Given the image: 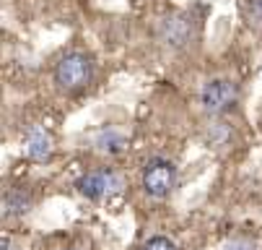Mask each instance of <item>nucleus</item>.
<instances>
[{
    "label": "nucleus",
    "instance_id": "5",
    "mask_svg": "<svg viewBox=\"0 0 262 250\" xmlns=\"http://www.w3.org/2000/svg\"><path fill=\"white\" fill-rule=\"evenodd\" d=\"M26 154H29L34 162L50 159V154H52V138L47 136V130L31 128V130L26 133Z\"/></svg>",
    "mask_w": 262,
    "mask_h": 250
},
{
    "label": "nucleus",
    "instance_id": "4",
    "mask_svg": "<svg viewBox=\"0 0 262 250\" xmlns=\"http://www.w3.org/2000/svg\"><path fill=\"white\" fill-rule=\"evenodd\" d=\"M120 177L115 172H109V169H96V172H89L83 175L81 180L76 183L78 193L91 198V201H101L104 196H109L112 190H120Z\"/></svg>",
    "mask_w": 262,
    "mask_h": 250
},
{
    "label": "nucleus",
    "instance_id": "3",
    "mask_svg": "<svg viewBox=\"0 0 262 250\" xmlns=\"http://www.w3.org/2000/svg\"><path fill=\"white\" fill-rule=\"evenodd\" d=\"M236 97H239L236 86L226 79H213L203 86V107L210 115H221V112L231 110L236 104Z\"/></svg>",
    "mask_w": 262,
    "mask_h": 250
},
{
    "label": "nucleus",
    "instance_id": "7",
    "mask_svg": "<svg viewBox=\"0 0 262 250\" xmlns=\"http://www.w3.org/2000/svg\"><path fill=\"white\" fill-rule=\"evenodd\" d=\"M31 206V198L24 193V190H11L6 196V217H21L26 214Z\"/></svg>",
    "mask_w": 262,
    "mask_h": 250
},
{
    "label": "nucleus",
    "instance_id": "6",
    "mask_svg": "<svg viewBox=\"0 0 262 250\" xmlns=\"http://www.w3.org/2000/svg\"><path fill=\"white\" fill-rule=\"evenodd\" d=\"M161 34H164V40L169 45L179 47V45H184L187 40H190V24H187L184 18H164Z\"/></svg>",
    "mask_w": 262,
    "mask_h": 250
},
{
    "label": "nucleus",
    "instance_id": "8",
    "mask_svg": "<svg viewBox=\"0 0 262 250\" xmlns=\"http://www.w3.org/2000/svg\"><path fill=\"white\" fill-rule=\"evenodd\" d=\"M96 146H99L101 151L117 154V151H122V149L127 146V141H125V136H120V133H115V130H109V133H101V136H99Z\"/></svg>",
    "mask_w": 262,
    "mask_h": 250
},
{
    "label": "nucleus",
    "instance_id": "2",
    "mask_svg": "<svg viewBox=\"0 0 262 250\" xmlns=\"http://www.w3.org/2000/svg\"><path fill=\"white\" fill-rule=\"evenodd\" d=\"M177 185V167L169 159H151L143 167V190L151 198H166Z\"/></svg>",
    "mask_w": 262,
    "mask_h": 250
},
{
    "label": "nucleus",
    "instance_id": "10",
    "mask_svg": "<svg viewBox=\"0 0 262 250\" xmlns=\"http://www.w3.org/2000/svg\"><path fill=\"white\" fill-rule=\"evenodd\" d=\"M223 250H259V247H257V242H252V240L236 237V240H229L226 245H223Z\"/></svg>",
    "mask_w": 262,
    "mask_h": 250
},
{
    "label": "nucleus",
    "instance_id": "9",
    "mask_svg": "<svg viewBox=\"0 0 262 250\" xmlns=\"http://www.w3.org/2000/svg\"><path fill=\"white\" fill-rule=\"evenodd\" d=\"M143 250H177V245L169 237H151L143 245Z\"/></svg>",
    "mask_w": 262,
    "mask_h": 250
},
{
    "label": "nucleus",
    "instance_id": "1",
    "mask_svg": "<svg viewBox=\"0 0 262 250\" xmlns=\"http://www.w3.org/2000/svg\"><path fill=\"white\" fill-rule=\"evenodd\" d=\"M94 79V63L86 52H68L55 65V84L62 91H83Z\"/></svg>",
    "mask_w": 262,
    "mask_h": 250
},
{
    "label": "nucleus",
    "instance_id": "11",
    "mask_svg": "<svg viewBox=\"0 0 262 250\" xmlns=\"http://www.w3.org/2000/svg\"><path fill=\"white\" fill-rule=\"evenodd\" d=\"M249 16L262 24V0H249Z\"/></svg>",
    "mask_w": 262,
    "mask_h": 250
}]
</instances>
